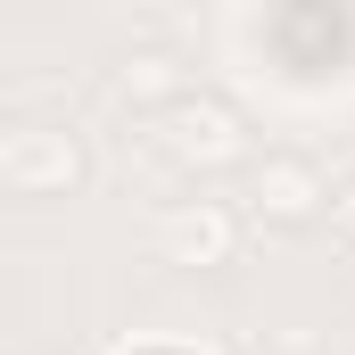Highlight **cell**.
<instances>
[{
  "label": "cell",
  "instance_id": "obj_1",
  "mask_svg": "<svg viewBox=\"0 0 355 355\" xmlns=\"http://www.w3.org/2000/svg\"><path fill=\"white\" fill-rule=\"evenodd\" d=\"M166 141H174V157H232L240 116L223 99H174L166 107Z\"/></svg>",
  "mask_w": 355,
  "mask_h": 355
},
{
  "label": "cell",
  "instance_id": "obj_2",
  "mask_svg": "<svg viewBox=\"0 0 355 355\" xmlns=\"http://www.w3.org/2000/svg\"><path fill=\"white\" fill-rule=\"evenodd\" d=\"M157 240H166V257L182 265H215V257H232V215L223 207H182L157 223Z\"/></svg>",
  "mask_w": 355,
  "mask_h": 355
},
{
  "label": "cell",
  "instance_id": "obj_3",
  "mask_svg": "<svg viewBox=\"0 0 355 355\" xmlns=\"http://www.w3.org/2000/svg\"><path fill=\"white\" fill-rule=\"evenodd\" d=\"M257 198H265L272 215H289V223H297V215H314V207L331 198V182L314 174L306 157H272L265 174H257Z\"/></svg>",
  "mask_w": 355,
  "mask_h": 355
},
{
  "label": "cell",
  "instance_id": "obj_4",
  "mask_svg": "<svg viewBox=\"0 0 355 355\" xmlns=\"http://www.w3.org/2000/svg\"><path fill=\"white\" fill-rule=\"evenodd\" d=\"M8 174L33 182V190H42V182H75V149H67V132H50L42 149H17V157H8Z\"/></svg>",
  "mask_w": 355,
  "mask_h": 355
},
{
  "label": "cell",
  "instance_id": "obj_5",
  "mask_svg": "<svg viewBox=\"0 0 355 355\" xmlns=\"http://www.w3.org/2000/svg\"><path fill=\"white\" fill-rule=\"evenodd\" d=\"M331 223L355 240V182H339V190H331Z\"/></svg>",
  "mask_w": 355,
  "mask_h": 355
}]
</instances>
